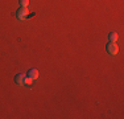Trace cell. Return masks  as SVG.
Segmentation results:
<instances>
[{
  "instance_id": "7a4b0ae2",
  "label": "cell",
  "mask_w": 124,
  "mask_h": 119,
  "mask_svg": "<svg viewBox=\"0 0 124 119\" xmlns=\"http://www.w3.org/2000/svg\"><path fill=\"white\" fill-rule=\"evenodd\" d=\"M106 49H107V52L110 53V54L115 56L119 53V48H117L116 42H112V41H110V42L107 44V46H106Z\"/></svg>"
},
{
  "instance_id": "6da1fadb",
  "label": "cell",
  "mask_w": 124,
  "mask_h": 119,
  "mask_svg": "<svg viewBox=\"0 0 124 119\" xmlns=\"http://www.w3.org/2000/svg\"><path fill=\"white\" fill-rule=\"evenodd\" d=\"M16 16H17V19H19V20H25L28 16H31V12L28 11V8H26V7H21L19 11H17Z\"/></svg>"
},
{
  "instance_id": "8992f818",
  "label": "cell",
  "mask_w": 124,
  "mask_h": 119,
  "mask_svg": "<svg viewBox=\"0 0 124 119\" xmlns=\"http://www.w3.org/2000/svg\"><path fill=\"white\" fill-rule=\"evenodd\" d=\"M32 83H33V79H32L31 77H28V76H26L25 78H24V85H26V86H31Z\"/></svg>"
},
{
  "instance_id": "52a82bcc",
  "label": "cell",
  "mask_w": 124,
  "mask_h": 119,
  "mask_svg": "<svg viewBox=\"0 0 124 119\" xmlns=\"http://www.w3.org/2000/svg\"><path fill=\"white\" fill-rule=\"evenodd\" d=\"M20 5H21V7H28L29 0H20Z\"/></svg>"
},
{
  "instance_id": "277c9868",
  "label": "cell",
  "mask_w": 124,
  "mask_h": 119,
  "mask_svg": "<svg viewBox=\"0 0 124 119\" xmlns=\"http://www.w3.org/2000/svg\"><path fill=\"white\" fill-rule=\"evenodd\" d=\"M24 78H25V76H23V74H17V76L15 77V82H16L17 85H24Z\"/></svg>"
},
{
  "instance_id": "3957f363",
  "label": "cell",
  "mask_w": 124,
  "mask_h": 119,
  "mask_svg": "<svg viewBox=\"0 0 124 119\" xmlns=\"http://www.w3.org/2000/svg\"><path fill=\"white\" fill-rule=\"evenodd\" d=\"M28 77H31L32 79H37L38 78V70H36V69H31L28 71Z\"/></svg>"
},
{
  "instance_id": "5b68a950",
  "label": "cell",
  "mask_w": 124,
  "mask_h": 119,
  "mask_svg": "<svg viewBox=\"0 0 124 119\" xmlns=\"http://www.w3.org/2000/svg\"><path fill=\"white\" fill-rule=\"evenodd\" d=\"M108 40L112 41V42H116V40H117V33L116 32H111V33L108 34Z\"/></svg>"
}]
</instances>
